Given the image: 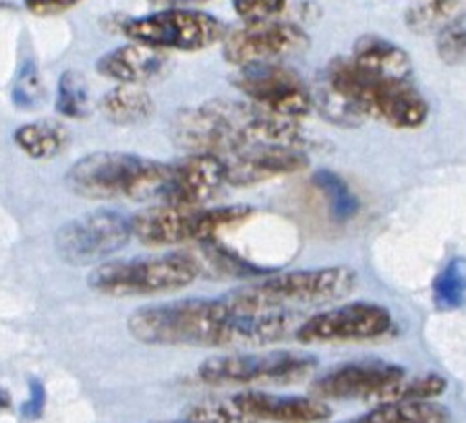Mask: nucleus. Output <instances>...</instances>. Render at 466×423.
Masks as SVG:
<instances>
[{
    "mask_svg": "<svg viewBox=\"0 0 466 423\" xmlns=\"http://www.w3.org/2000/svg\"><path fill=\"white\" fill-rule=\"evenodd\" d=\"M404 376V367L383 359L350 361L315 377L309 392L319 400H370L378 405Z\"/></svg>",
    "mask_w": 466,
    "mask_h": 423,
    "instance_id": "14",
    "label": "nucleus"
},
{
    "mask_svg": "<svg viewBox=\"0 0 466 423\" xmlns=\"http://www.w3.org/2000/svg\"><path fill=\"white\" fill-rule=\"evenodd\" d=\"M313 185L323 195L328 203L329 214H332L338 222H347L355 218L359 212V200L352 193L347 181L332 170H318L313 175Z\"/></svg>",
    "mask_w": 466,
    "mask_h": 423,
    "instance_id": "25",
    "label": "nucleus"
},
{
    "mask_svg": "<svg viewBox=\"0 0 466 423\" xmlns=\"http://www.w3.org/2000/svg\"><path fill=\"white\" fill-rule=\"evenodd\" d=\"M466 301V260H450L433 281V305L440 312H454Z\"/></svg>",
    "mask_w": 466,
    "mask_h": 423,
    "instance_id": "26",
    "label": "nucleus"
},
{
    "mask_svg": "<svg viewBox=\"0 0 466 423\" xmlns=\"http://www.w3.org/2000/svg\"><path fill=\"white\" fill-rule=\"evenodd\" d=\"M100 110L110 123L131 127L144 123L152 117L154 100L139 86H116L104 94L100 100Z\"/></svg>",
    "mask_w": 466,
    "mask_h": 423,
    "instance_id": "23",
    "label": "nucleus"
},
{
    "mask_svg": "<svg viewBox=\"0 0 466 423\" xmlns=\"http://www.w3.org/2000/svg\"><path fill=\"white\" fill-rule=\"evenodd\" d=\"M46 407V390H44L40 380H29V397L21 407V413L27 419H37Z\"/></svg>",
    "mask_w": 466,
    "mask_h": 423,
    "instance_id": "32",
    "label": "nucleus"
},
{
    "mask_svg": "<svg viewBox=\"0 0 466 423\" xmlns=\"http://www.w3.org/2000/svg\"><path fill=\"white\" fill-rule=\"evenodd\" d=\"M407 26L415 34H440L466 21V0H412L407 9Z\"/></svg>",
    "mask_w": 466,
    "mask_h": 423,
    "instance_id": "24",
    "label": "nucleus"
},
{
    "mask_svg": "<svg viewBox=\"0 0 466 423\" xmlns=\"http://www.w3.org/2000/svg\"><path fill=\"white\" fill-rule=\"evenodd\" d=\"M123 34L131 42L146 44L157 50H206L222 42L228 27L214 15L193 9H167L129 19L123 26Z\"/></svg>",
    "mask_w": 466,
    "mask_h": 423,
    "instance_id": "9",
    "label": "nucleus"
},
{
    "mask_svg": "<svg viewBox=\"0 0 466 423\" xmlns=\"http://www.w3.org/2000/svg\"><path fill=\"white\" fill-rule=\"evenodd\" d=\"M357 272L349 266H326L282 272L247 283L224 294L222 304L238 315H295L336 304L355 291Z\"/></svg>",
    "mask_w": 466,
    "mask_h": 423,
    "instance_id": "2",
    "label": "nucleus"
},
{
    "mask_svg": "<svg viewBox=\"0 0 466 423\" xmlns=\"http://www.w3.org/2000/svg\"><path fill=\"white\" fill-rule=\"evenodd\" d=\"M350 63L373 81H410L412 60L409 52L383 36H360L350 52Z\"/></svg>",
    "mask_w": 466,
    "mask_h": 423,
    "instance_id": "18",
    "label": "nucleus"
},
{
    "mask_svg": "<svg viewBox=\"0 0 466 423\" xmlns=\"http://www.w3.org/2000/svg\"><path fill=\"white\" fill-rule=\"evenodd\" d=\"M446 388V377L440 374L404 376L402 380H398L394 387L381 397L380 403H392V400H433L443 395Z\"/></svg>",
    "mask_w": 466,
    "mask_h": 423,
    "instance_id": "28",
    "label": "nucleus"
},
{
    "mask_svg": "<svg viewBox=\"0 0 466 423\" xmlns=\"http://www.w3.org/2000/svg\"><path fill=\"white\" fill-rule=\"evenodd\" d=\"M133 338L160 346H228L230 314L222 299H180L147 305L129 322Z\"/></svg>",
    "mask_w": 466,
    "mask_h": 423,
    "instance_id": "3",
    "label": "nucleus"
},
{
    "mask_svg": "<svg viewBox=\"0 0 466 423\" xmlns=\"http://www.w3.org/2000/svg\"><path fill=\"white\" fill-rule=\"evenodd\" d=\"M338 423H450V411L435 400H392L378 403L355 419Z\"/></svg>",
    "mask_w": 466,
    "mask_h": 423,
    "instance_id": "21",
    "label": "nucleus"
},
{
    "mask_svg": "<svg viewBox=\"0 0 466 423\" xmlns=\"http://www.w3.org/2000/svg\"><path fill=\"white\" fill-rule=\"evenodd\" d=\"M230 83L251 104L276 117L299 120L313 108L309 88L282 60L238 67Z\"/></svg>",
    "mask_w": 466,
    "mask_h": 423,
    "instance_id": "11",
    "label": "nucleus"
},
{
    "mask_svg": "<svg viewBox=\"0 0 466 423\" xmlns=\"http://www.w3.org/2000/svg\"><path fill=\"white\" fill-rule=\"evenodd\" d=\"M363 110L367 119L375 117L394 129H417L430 117V104L412 81H373L365 75Z\"/></svg>",
    "mask_w": 466,
    "mask_h": 423,
    "instance_id": "16",
    "label": "nucleus"
},
{
    "mask_svg": "<svg viewBox=\"0 0 466 423\" xmlns=\"http://www.w3.org/2000/svg\"><path fill=\"white\" fill-rule=\"evenodd\" d=\"M332 409L315 397H282L261 390L206 398L185 413L195 423H326Z\"/></svg>",
    "mask_w": 466,
    "mask_h": 423,
    "instance_id": "6",
    "label": "nucleus"
},
{
    "mask_svg": "<svg viewBox=\"0 0 466 423\" xmlns=\"http://www.w3.org/2000/svg\"><path fill=\"white\" fill-rule=\"evenodd\" d=\"M309 36L303 27L289 21H263L245 24L228 32L222 40V55L227 63L245 67L253 63H280L309 48Z\"/></svg>",
    "mask_w": 466,
    "mask_h": 423,
    "instance_id": "13",
    "label": "nucleus"
},
{
    "mask_svg": "<svg viewBox=\"0 0 466 423\" xmlns=\"http://www.w3.org/2000/svg\"><path fill=\"white\" fill-rule=\"evenodd\" d=\"M172 423H195V421H189V419H183V421H172Z\"/></svg>",
    "mask_w": 466,
    "mask_h": 423,
    "instance_id": "36",
    "label": "nucleus"
},
{
    "mask_svg": "<svg viewBox=\"0 0 466 423\" xmlns=\"http://www.w3.org/2000/svg\"><path fill=\"white\" fill-rule=\"evenodd\" d=\"M232 6L245 24H263L282 15L287 0H232Z\"/></svg>",
    "mask_w": 466,
    "mask_h": 423,
    "instance_id": "31",
    "label": "nucleus"
},
{
    "mask_svg": "<svg viewBox=\"0 0 466 423\" xmlns=\"http://www.w3.org/2000/svg\"><path fill=\"white\" fill-rule=\"evenodd\" d=\"M227 185V170L218 156L187 154L168 162L167 183L160 201L167 206L201 208L212 201Z\"/></svg>",
    "mask_w": 466,
    "mask_h": 423,
    "instance_id": "15",
    "label": "nucleus"
},
{
    "mask_svg": "<svg viewBox=\"0 0 466 423\" xmlns=\"http://www.w3.org/2000/svg\"><path fill=\"white\" fill-rule=\"evenodd\" d=\"M92 110L87 81L77 71H65L58 79L56 112L66 119H86Z\"/></svg>",
    "mask_w": 466,
    "mask_h": 423,
    "instance_id": "27",
    "label": "nucleus"
},
{
    "mask_svg": "<svg viewBox=\"0 0 466 423\" xmlns=\"http://www.w3.org/2000/svg\"><path fill=\"white\" fill-rule=\"evenodd\" d=\"M172 139L187 154L228 158L253 146H300L297 120L276 117L251 102L218 100L183 108L172 119Z\"/></svg>",
    "mask_w": 466,
    "mask_h": 423,
    "instance_id": "1",
    "label": "nucleus"
},
{
    "mask_svg": "<svg viewBox=\"0 0 466 423\" xmlns=\"http://www.w3.org/2000/svg\"><path fill=\"white\" fill-rule=\"evenodd\" d=\"M198 276L191 255L183 252L100 263L89 274V286L108 297H144V294L180 291L195 283Z\"/></svg>",
    "mask_w": 466,
    "mask_h": 423,
    "instance_id": "7",
    "label": "nucleus"
},
{
    "mask_svg": "<svg viewBox=\"0 0 466 423\" xmlns=\"http://www.w3.org/2000/svg\"><path fill=\"white\" fill-rule=\"evenodd\" d=\"M44 98V86L40 79V71L34 63H25L21 67L17 81L13 86V104L21 110H32L40 106Z\"/></svg>",
    "mask_w": 466,
    "mask_h": 423,
    "instance_id": "29",
    "label": "nucleus"
},
{
    "mask_svg": "<svg viewBox=\"0 0 466 423\" xmlns=\"http://www.w3.org/2000/svg\"><path fill=\"white\" fill-rule=\"evenodd\" d=\"M168 162L127 152H94L75 162L66 185L84 200L160 201Z\"/></svg>",
    "mask_w": 466,
    "mask_h": 423,
    "instance_id": "4",
    "label": "nucleus"
},
{
    "mask_svg": "<svg viewBox=\"0 0 466 423\" xmlns=\"http://www.w3.org/2000/svg\"><path fill=\"white\" fill-rule=\"evenodd\" d=\"M195 262L199 276L212 278V281H227V278H253L261 274L259 268L237 255L232 249L224 247L220 241H204V243H195V249L187 252Z\"/></svg>",
    "mask_w": 466,
    "mask_h": 423,
    "instance_id": "20",
    "label": "nucleus"
},
{
    "mask_svg": "<svg viewBox=\"0 0 466 423\" xmlns=\"http://www.w3.org/2000/svg\"><path fill=\"white\" fill-rule=\"evenodd\" d=\"M318 367V357L303 351L230 353L204 361L198 380L208 387H255V384H295Z\"/></svg>",
    "mask_w": 466,
    "mask_h": 423,
    "instance_id": "8",
    "label": "nucleus"
},
{
    "mask_svg": "<svg viewBox=\"0 0 466 423\" xmlns=\"http://www.w3.org/2000/svg\"><path fill=\"white\" fill-rule=\"evenodd\" d=\"M79 3L81 0H25V6L29 13L46 17V15H58L69 11Z\"/></svg>",
    "mask_w": 466,
    "mask_h": 423,
    "instance_id": "33",
    "label": "nucleus"
},
{
    "mask_svg": "<svg viewBox=\"0 0 466 423\" xmlns=\"http://www.w3.org/2000/svg\"><path fill=\"white\" fill-rule=\"evenodd\" d=\"M435 48H438V57L446 65L466 63V21L441 29Z\"/></svg>",
    "mask_w": 466,
    "mask_h": 423,
    "instance_id": "30",
    "label": "nucleus"
},
{
    "mask_svg": "<svg viewBox=\"0 0 466 423\" xmlns=\"http://www.w3.org/2000/svg\"><path fill=\"white\" fill-rule=\"evenodd\" d=\"M156 3H199V0H156Z\"/></svg>",
    "mask_w": 466,
    "mask_h": 423,
    "instance_id": "35",
    "label": "nucleus"
},
{
    "mask_svg": "<svg viewBox=\"0 0 466 423\" xmlns=\"http://www.w3.org/2000/svg\"><path fill=\"white\" fill-rule=\"evenodd\" d=\"M392 328V314L388 307L370 304V301H352L307 317L297 328L300 343H349L373 341L388 335Z\"/></svg>",
    "mask_w": 466,
    "mask_h": 423,
    "instance_id": "12",
    "label": "nucleus"
},
{
    "mask_svg": "<svg viewBox=\"0 0 466 423\" xmlns=\"http://www.w3.org/2000/svg\"><path fill=\"white\" fill-rule=\"evenodd\" d=\"M6 407H11V397L9 392L0 388V409H6Z\"/></svg>",
    "mask_w": 466,
    "mask_h": 423,
    "instance_id": "34",
    "label": "nucleus"
},
{
    "mask_svg": "<svg viewBox=\"0 0 466 423\" xmlns=\"http://www.w3.org/2000/svg\"><path fill=\"white\" fill-rule=\"evenodd\" d=\"M131 237V218L112 210H96L60 226L55 247L65 263L92 266L120 252Z\"/></svg>",
    "mask_w": 466,
    "mask_h": 423,
    "instance_id": "10",
    "label": "nucleus"
},
{
    "mask_svg": "<svg viewBox=\"0 0 466 423\" xmlns=\"http://www.w3.org/2000/svg\"><path fill=\"white\" fill-rule=\"evenodd\" d=\"M253 212L251 206L180 208L160 203L135 214L131 231L135 239L149 247L204 243L251 221Z\"/></svg>",
    "mask_w": 466,
    "mask_h": 423,
    "instance_id": "5",
    "label": "nucleus"
},
{
    "mask_svg": "<svg viewBox=\"0 0 466 423\" xmlns=\"http://www.w3.org/2000/svg\"><path fill=\"white\" fill-rule=\"evenodd\" d=\"M13 138L19 150H24L29 158L48 160V158L58 156L69 146L71 135L69 129L63 123H58V120L40 119L34 120V123L21 125Z\"/></svg>",
    "mask_w": 466,
    "mask_h": 423,
    "instance_id": "22",
    "label": "nucleus"
},
{
    "mask_svg": "<svg viewBox=\"0 0 466 423\" xmlns=\"http://www.w3.org/2000/svg\"><path fill=\"white\" fill-rule=\"evenodd\" d=\"M167 63L168 57L164 50L131 42L106 52L97 60L96 69L104 77L116 81L118 86H139L160 75Z\"/></svg>",
    "mask_w": 466,
    "mask_h": 423,
    "instance_id": "19",
    "label": "nucleus"
},
{
    "mask_svg": "<svg viewBox=\"0 0 466 423\" xmlns=\"http://www.w3.org/2000/svg\"><path fill=\"white\" fill-rule=\"evenodd\" d=\"M220 160L227 170V185L235 187L295 175L309 166V158L299 146H253Z\"/></svg>",
    "mask_w": 466,
    "mask_h": 423,
    "instance_id": "17",
    "label": "nucleus"
}]
</instances>
